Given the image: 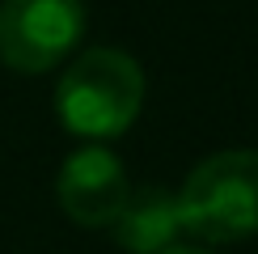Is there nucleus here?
I'll list each match as a JSON object with an SVG mask.
<instances>
[{
	"label": "nucleus",
	"mask_w": 258,
	"mask_h": 254,
	"mask_svg": "<svg viewBox=\"0 0 258 254\" xmlns=\"http://www.w3.org/2000/svg\"><path fill=\"white\" fill-rule=\"evenodd\" d=\"M161 254H212V250H203V246H182V241H178V246H169V250H161Z\"/></svg>",
	"instance_id": "obj_6"
},
{
	"label": "nucleus",
	"mask_w": 258,
	"mask_h": 254,
	"mask_svg": "<svg viewBox=\"0 0 258 254\" xmlns=\"http://www.w3.org/2000/svg\"><path fill=\"white\" fill-rule=\"evenodd\" d=\"M132 195V178L119 153L106 144H81L68 161L59 165L55 178V199L77 220L81 229H110Z\"/></svg>",
	"instance_id": "obj_4"
},
{
	"label": "nucleus",
	"mask_w": 258,
	"mask_h": 254,
	"mask_svg": "<svg viewBox=\"0 0 258 254\" xmlns=\"http://www.w3.org/2000/svg\"><path fill=\"white\" fill-rule=\"evenodd\" d=\"M144 106V72L119 47H89L63 68L55 85V114L81 140H114Z\"/></svg>",
	"instance_id": "obj_1"
},
{
	"label": "nucleus",
	"mask_w": 258,
	"mask_h": 254,
	"mask_svg": "<svg viewBox=\"0 0 258 254\" xmlns=\"http://www.w3.org/2000/svg\"><path fill=\"white\" fill-rule=\"evenodd\" d=\"M174 204L182 233L208 246L258 237V148L212 153L182 178Z\"/></svg>",
	"instance_id": "obj_2"
},
{
	"label": "nucleus",
	"mask_w": 258,
	"mask_h": 254,
	"mask_svg": "<svg viewBox=\"0 0 258 254\" xmlns=\"http://www.w3.org/2000/svg\"><path fill=\"white\" fill-rule=\"evenodd\" d=\"M85 38L81 0H0V64L13 72H51Z\"/></svg>",
	"instance_id": "obj_3"
},
{
	"label": "nucleus",
	"mask_w": 258,
	"mask_h": 254,
	"mask_svg": "<svg viewBox=\"0 0 258 254\" xmlns=\"http://www.w3.org/2000/svg\"><path fill=\"white\" fill-rule=\"evenodd\" d=\"M110 233L127 254H161V250L178 246L182 220H178L174 195L161 186H140V190L132 186V195H127Z\"/></svg>",
	"instance_id": "obj_5"
}]
</instances>
